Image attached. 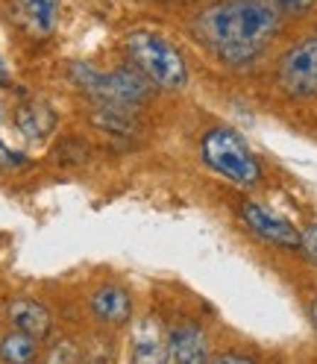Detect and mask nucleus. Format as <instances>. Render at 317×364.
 <instances>
[{
	"instance_id": "nucleus-10",
	"label": "nucleus",
	"mask_w": 317,
	"mask_h": 364,
	"mask_svg": "<svg viewBox=\"0 0 317 364\" xmlns=\"http://www.w3.org/2000/svg\"><path fill=\"white\" fill-rule=\"evenodd\" d=\"M6 314L15 329L33 335L36 341L38 338H48L53 321H50V311L44 309L38 300H30V297H15L9 306H6Z\"/></svg>"
},
{
	"instance_id": "nucleus-8",
	"label": "nucleus",
	"mask_w": 317,
	"mask_h": 364,
	"mask_svg": "<svg viewBox=\"0 0 317 364\" xmlns=\"http://www.w3.org/2000/svg\"><path fill=\"white\" fill-rule=\"evenodd\" d=\"M92 314L106 326H124L132 321V297L121 285H103L92 294Z\"/></svg>"
},
{
	"instance_id": "nucleus-18",
	"label": "nucleus",
	"mask_w": 317,
	"mask_h": 364,
	"mask_svg": "<svg viewBox=\"0 0 317 364\" xmlns=\"http://www.w3.org/2000/svg\"><path fill=\"white\" fill-rule=\"evenodd\" d=\"M212 361H217V364H226V361H253V355H238V353H223V355H212Z\"/></svg>"
},
{
	"instance_id": "nucleus-4",
	"label": "nucleus",
	"mask_w": 317,
	"mask_h": 364,
	"mask_svg": "<svg viewBox=\"0 0 317 364\" xmlns=\"http://www.w3.org/2000/svg\"><path fill=\"white\" fill-rule=\"evenodd\" d=\"M74 80L88 95L97 97L100 106H139L150 97V80L139 68H118L112 74H100L95 68L74 65Z\"/></svg>"
},
{
	"instance_id": "nucleus-9",
	"label": "nucleus",
	"mask_w": 317,
	"mask_h": 364,
	"mask_svg": "<svg viewBox=\"0 0 317 364\" xmlns=\"http://www.w3.org/2000/svg\"><path fill=\"white\" fill-rule=\"evenodd\" d=\"M165 350H168V335L162 332L156 317H144V321L135 323L132 329V361H141V364H156V361H165Z\"/></svg>"
},
{
	"instance_id": "nucleus-20",
	"label": "nucleus",
	"mask_w": 317,
	"mask_h": 364,
	"mask_svg": "<svg viewBox=\"0 0 317 364\" xmlns=\"http://www.w3.org/2000/svg\"><path fill=\"white\" fill-rule=\"evenodd\" d=\"M308 317H311V326L317 329V297L311 300V306H308Z\"/></svg>"
},
{
	"instance_id": "nucleus-2",
	"label": "nucleus",
	"mask_w": 317,
	"mask_h": 364,
	"mask_svg": "<svg viewBox=\"0 0 317 364\" xmlns=\"http://www.w3.org/2000/svg\"><path fill=\"white\" fill-rule=\"evenodd\" d=\"M200 156L215 173L230 179L238 188H256L262 182V165L256 153L232 127H215L203 135Z\"/></svg>"
},
{
	"instance_id": "nucleus-6",
	"label": "nucleus",
	"mask_w": 317,
	"mask_h": 364,
	"mask_svg": "<svg viewBox=\"0 0 317 364\" xmlns=\"http://www.w3.org/2000/svg\"><path fill=\"white\" fill-rule=\"evenodd\" d=\"M238 215H241L247 230H250L253 235H259L262 241L285 247V250H300V232H297V226H294L291 220H285V218H279L276 212H270L267 206H262V203L244 200Z\"/></svg>"
},
{
	"instance_id": "nucleus-5",
	"label": "nucleus",
	"mask_w": 317,
	"mask_h": 364,
	"mask_svg": "<svg viewBox=\"0 0 317 364\" xmlns=\"http://www.w3.org/2000/svg\"><path fill=\"white\" fill-rule=\"evenodd\" d=\"M276 82L294 100L317 95V36L297 41L291 50L282 53L276 68Z\"/></svg>"
},
{
	"instance_id": "nucleus-14",
	"label": "nucleus",
	"mask_w": 317,
	"mask_h": 364,
	"mask_svg": "<svg viewBox=\"0 0 317 364\" xmlns=\"http://www.w3.org/2000/svg\"><path fill=\"white\" fill-rule=\"evenodd\" d=\"M300 250L311 264H317V223H311L308 230L300 232Z\"/></svg>"
},
{
	"instance_id": "nucleus-19",
	"label": "nucleus",
	"mask_w": 317,
	"mask_h": 364,
	"mask_svg": "<svg viewBox=\"0 0 317 364\" xmlns=\"http://www.w3.org/2000/svg\"><path fill=\"white\" fill-rule=\"evenodd\" d=\"M6 85H9V71H6L4 59H0V88H6Z\"/></svg>"
},
{
	"instance_id": "nucleus-15",
	"label": "nucleus",
	"mask_w": 317,
	"mask_h": 364,
	"mask_svg": "<svg viewBox=\"0 0 317 364\" xmlns=\"http://www.w3.org/2000/svg\"><path fill=\"white\" fill-rule=\"evenodd\" d=\"M270 4H274L282 15H306L317 0H270Z\"/></svg>"
},
{
	"instance_id": "nucleus-13",
	"label": "nucleus",
	"mask_w": 317,
	"mask_h": 364,
	"mask_svg": "<svg viewBox=\"0 0 317 364\" xmlns=\"http://www.w3.org/2000/svg\"><path fill=\"white\" fill-rule=\"evenodd\" d=\"M27 15L33 21V27L38 33H50L56 24V12H59V0H24Z\"/></svg>"
},
{
	"instance_id": "nucleus-17",
	"label": "nucleus",
	"mask_w": 317,
	"mask_h": 364,
	"mask_svg": "<svg viewBox=\"0 0 317 364\" xmlns=\"http://www.w3.org/2000/svg\"><path fill=\"white\" fill-rule=\"evenodd\" d=\"M77 358H80V355H77V350H74L71 341H62V347L48 355V361H77Z\"/></svg>"
},
{
	"instance_id": "nucleus-11",
	"label": "nucleus",
	"mask_w": 317,
	"mask_h": 364,
	"mask_svg": "<svg viewBox=\"0 0 317 364\" xmlns=\"http://www.w3.org/2000/svg\"><path fill=\"white\" fill-rule=\"evenodd\" d=\"M15 127L24 139L44 141L56 129V112L41 100H27V103H21L18 112H15Z\"/></svg>"
},
{
	"instance_id": "nucleus-7",
	"label": "nucleus",
	"mask_w": 317,
	"mask_h": 364,
	"mask_svg": "<svg viewBox=\"0 0 317 364\" xmlns=\"http://www.w3.org/2000/svg\"><path fill=\"white\" fill-rule=\"evenodd\" d=\"M165 361H171V364H203V361H212L206 332H203L200 326H194V323L173 326L168 332Z\"/></svg>"
},
{
	"instance_id": "nucleus-1",
	"label": "nucleus",
	"mask_w": 317,
	"mask_h": 364,
	"mask_svg": "<svg viewBox=\"0 0 317 364\" xmlns=\"http://www.w3.org/2000/svg\"><path fill=\"white\" fill-rule=\"evenodd\" d=\"M282 12L270 0H217L194 21V38L223 65H250L279 33Z\"/></svg>"
},
{
	"instance_id": "nucleus-16",
	"label": "nucleus",
	"mask_w": 317,
	"mask_h": 364,
	"mask_svg": "<svg viewBox=\"0 0 317 364\" xmlns=\"http://www.w3.org/2000/svg\"><path fill=\"white\" fill-rule=\"evenodd\" d=\"M21 165H24V156H21V153H15V150H9L4 141H0V168H21Z\"/></svg>"
},
{
	"instance_id": "nucleus-3",
	"label": "nucleus",
	"mask_w": 317,
	"mask_h": 364,
	"mask_svg": "<svg viewBox=\"0 0 317 364\" xmlns=\"http://www.w3.org/2000/svg\"><path fill=\"white\" fill-rule=\"evenodd\" d=\"M127 53L132 65L158 88H186L188 82V65L186 56L179 53L173 44L156 33H132L127 38Z\"/></svg>"
},
{
	"instance_id": "nucleus-12",
	"label": "nucleus",
	"mask_w": 317,
	"mask_h": 364,
	"mask_svg": "<svg viewBox=\"0 0 317 364\" xmlns=\"http://www.w3.org/2000/svg\"><path fill=\"white\" fill-rule=\"evenodd\" d=\"M0 355L4 361H12V364H24V361H33L36 355V338L15 329L9 338H4V344H0Z\"/></svg>"
}]
</instances>
